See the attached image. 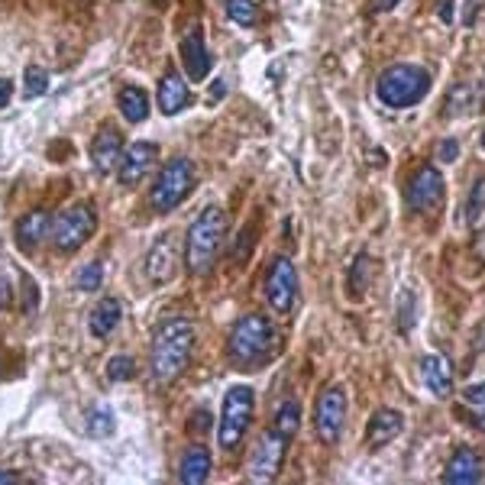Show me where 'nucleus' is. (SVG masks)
Listing matches in <instances>:
<instances>
[{
    "mask_svg": "<svg viewBox=\"0 0 485 485\" xmlns=\"http://www.w3.org/2000/svg\"><path fill=\"white\" fill-rule=\"evenodd\" d=\"M195 349V327L188 320H166L152 337V376L159 385H172L191 363Z\"/></svg>",
    "mask_w": 485,
    "mask_h": 485,
    "instance_id": "nucleus-1",
    "label": "nucleus"
},
{
    "mask_svg": "<svg viewBox=\"0 0 485 485\" xmlns=\"http://www.w3.org/2000/svg\"><path fill=\"white\" fill-rule=\"evenodd\" d=\"M275 347H279V330L266 314H246L233 324L230 334V359L240 369H262L272 363Z\"/></svg>",
    "mask_w": 485,
    "mask_h": 485,
    "instance_id": "nucleus-2",
    "label": "nucleus"
},
{
    "mask_svg": "<svg viewBox=\"0 0 485 485\" xmlns=\"http://www.w3.org/2000/svg\"><path fill=\"white\" fill-rule=\"evenodd\" d=\"M227 236V214L220 207H204L191 220L188 236H185V266L191 275H207L223 250Z\"/></svg>",
    "mask_w": 485,
    "mask_h": 485,
    "instance_id": "nucleus-3",
    "label": "nucleus"
},
{
    "mask_svg": "<svg viewBox=\"0 0 485 485\" xmlns=\"http://www.w3.org/2000/svg\"><path fill=\"white\" fill-rule=\"evenodd\" d=\"M427 91H431V75L421 65H392V69L382 71L379 84H376L379 100L385 107H395V110L421 104Z\"/></svg>",
    "mask_w": 485,
    "mask_h": 485,
    "instance_id": "nucleus-4",
    "label": "nucleus"
},
{
    "mask_svg": "<svg viewBox=\"0 0 485 485\" xmlns=\"http://www.w3.org/2000/svg\"><path fill=\"white\" fill-rule=\"evenodd\" d=\"M252 411H256V395H252L250 385H233L227 395H223V408H220V431H217V443L220 450H236L250 431Z\"/></svg>",
    "mask_w": 485,
    "mask_h": 485,
    "instance_id": "nucleus-5",
    "label": "nucleus"
},
{
    "mask_svg": "<svg viewBox=\"0 0 485 485\" xmlns=\"http://www.w3.org/2000/svg\"><path fill=\"white\" fill-rule=\"evenodd\" d=\"M195 182H197L195 162L178 156V159L166 162L162 172L156 175V185H152V191H149V204L159 214L175 211V207L182 204L185 197L195 191Z\"/></svg>",
    "mask_w": 485,
    "mask_h": 485,
    "instance_id": "nucleus-6",
    "label": "nucleus"
},
{
    "mask_svg": "<svg viewBox=\"0 0 485 485\" xmlns=\"http://www.w3.org/2000/svg\"><path fill=\"white\" fill-rule=\"evenodd\" d=\"M98 230V211L91 204H71L52 220V242L59 252H75Z\"/></svg>",
    "mask_w": 485,
    "mask_h": 485,
    "instance_id": "nucleus-7",
    "label": "nucleus"
},
{
    "mask_svg": "<svg viewBox=\"0 0 485 485\" xmlns=\"http://www.w3.org/2000/svg\"><path fill=\"white\" fill-rule=\"evenodd\" d=\"M289 443L291 437L279 427H269L256 443V453H252V462H250V479L252 482H272L279 476L281 462H285V453H289Z\"/></svg>",
    "mask_w": 485,
    "mask_h": 485,
    "instance_id": "nucleus-8",
    "label": "nucleus"
},
{
    "mask_svg": "<svg viewBox=\"0 0 485 485\" xmlns=\"http://www.w3.org/2000/svg\"><path fill=\"white\" fill-rule=\"evenodd\" d=\"M298 298V272L289 256H279L266 272V301L275 314H289Z\"/></svg>",
    "mask_w": 485,
    "mask_h": 485,
    "instance_id": "nucleus-9",
    "label": "nucleus"
},
{
    "mask_svg": "<svg viewBox=\"0 0 485 485\" xmlns=\"http://www.w3.org/2000/svg\"><path fill=\"white\" fill-rule=\"evenodd\" d=\"M347 421V392L340 385H330L320 392L318 408H314V431L324 443H337Z\"/></svg>",
    "mask_w": 485,
    "mask_h": 485,
    "instance_id": "nucleus-10",
    "label": "nucleus"
},
{
    "mask_svg": "<svg viewBox=\"0 0 485 485\" xmlns=\"http://www.w3.org/2000/svg\"><path fill=\"white\" fill-rule=\"evenodd\" d=\"M443 201V175L437 168H421L408 185V211L427 214Z\"/></svg>",
    "mask_w": 485,
    "mask_h": 485,
    "instance_id": "nucleus-11",
    "label": "nucleus"
},
{
    "mask_svg": "<svg viewBox=\"0 0 485 485\" xmlns=\"http://www.w3.org/2000/svg\"><path fill=\"white\" fill-rule=\"evenodd\" d=\"M156 156H159L156 143H133L129 149H123V159L117 166V178H120L123 188H133V185L143 182L156 166Z\"/></svg>",
    "mask_w": 485,
    "mask_h": 485,
    "instance_id": "nucleus-12",
    "label": "nucleus"
},
{
    "mask_svg": "<svg viewBox=\"0 0 485 485\" xmlns=\"http://www.w3.org/2000/svg\"><path fill=\"white\" fill-rule=\"evenodd\" d=\"M182 65L188 71L191 81H204L214 69V59L204 46V33L201 30H191L182 36Z\"/></svg>",
    "mask_w": 485,
    "mask_h": 485,
    "instance_id": "nucleus-13",
    "label": "nucleus"
},
{
    "mask_svg": "<svg viewBox=\"0 0 485 485\" xmlns=\"http://www.w3.org/2000/svg\"><path fill=\"white\" fill-rule=\"evenodd\" d=\"M123 159V137L117 127H104L91 143V162L98 175H110Z\"/></svg>",
    "mask_w": 485,
    "mask_h": 485,
    "instance_id": "nucleus-14",
    "label": "nucleus"
},
{
    "mask_svg": "<svg viewBox=\"0 0 485 485\" xmlns=\"http://www.w3.org/2000/svg\"><path fill=\"white\" fill-rule=\"evenodd\" d=\"M49 233H52V214L36 207V211H30L16 223V246L24 252H36Z\"/></svg>",
    "mask_w": 485,
    "mask_h": 485,
    "instance_id": "nucleus-15",
    "label": "nucleus"
},
{
    "mask_svg": "<svg viewBox=\"0 0 485 485\" xmlns=\"http://www.w3.org/2000/svg\"><path fill=\"white\" fill-rule=\"evenodd\" d=\"M421 382H424V388L433 398H447L453 392V366H450V359L440 357V353H427L421 359Z\"/></svg>",
    "mask_w": 485,
    "mask_h": 485,
    "instance_id": "nucleus-16",
    "label": "nucleus"
},
{
    "mask_svg": "<svg viewBox=\"0 0 485 485\" xmlns=\"http://www.w3.org/2000/svg\"><path fill=\"white\" fill-rule=\"evenodd\" d=\"M175 252L178 250H175V240L168 233L152 242L149 256H146V272H149V279L156 281V285H166V281L175 279V269H178Z\"/></svg>",
    "mask_w": 485,
    "mask_h": 485,
    "instance_id": "nucleus-17",
    "label": "nucleus"
},
{
    "mask_svg": "<svg viewBox=\"0 0 485 485\" xmlns=\"http://www.w3.org/2000/svg\"><path fill=\"white\" fill-rule=\"evenodd\" d=\"M402 414L392 408H379L376 414L369 417V424H366V443H369V450H382L388 447L398 433H402Z\"/></svg>",
    "mask_w": 485,
    "mask_h": 485,
    "instance_id": "nucleus-18",
    "label": "nucleus"
},
{
    "mask_svg": "<svg viewBox=\"0 0 485 485\" xmlns=\"http://www.w3.org/2000/svg\"><path fill=\"white\" fill-rule=\"evenodd\" d=\"M156 100H159V110L166 117H175L182 114L185 107L191 104V91H188V81H185L178 71H168V75H162L159 81V94H156Z\"/></svg>",
    "mask_w": 485,
    "mask_h": 485,
    "instance_id": "nucleus-19",
    "label": "nucleus"
},
{
    "mask_svg": "<svg viewBox=\"0 0 485 485\" xmlns=\"http://www.w3.org/2000/svg\"><path fill=\"white\" fill-rule=\"evenodd\" d=\"M443 479H447V482H453V485H472V482H479V479H482V462H479V456L472 453L470 447H460L453 456H450Z\"/></svg>",
    "mask_w": 485,
    "mask_h": 485,
    "instance_id": "nucleus-20",
    "label": "nucleus"
},
{
    "mask_svg": "<svg viewBox=\"0 0 485 485\" xmlns=\"http://www.w3.org/2000/svg\"><path fill=\"white\" fill-rule=\"evenodd\" d=\"M120 301L117 298H104V301H98V308L91 311V318H88V330H91L98 340H104V337H110L117 330V324H120Z\"/></svg>",
    "mask_w": 485,
    "mask_h": 485,
    "instance_id": "nucleus-21",
    "label": "nucleus"
},
{
    "mask_svg": "<svg viewBox=\"0 0 485 485\" xmlns=\"http://www.w3.org/2000/svg\"><path fill=\"white\" fill-rule=\"evenodd\" d=\"M117 107H120L123 120L143 123L149 117V94L137 88V84H123L120 94H117Z\"/></svg>",
    "mask_w": 485,
    "mask_h": 485,
    "instance_id": "nucleus-22",
    "label": "nucleus"
},
{
    "mask_svg": "<svg viewBox=\"0 0 485 485\" xmlns=\"http://www.w3.org/2000/svg\"><path fill=\"white\" fill-rule=\"evenodd\" d=\"M207 476H211V453H207L204 443H201V447H191L182 460L178 479H182L185 485H201V482H207Z\"/></svg>",
    "mask_w": 485,
    "mask_h": 485,
    "instance_id": "nucleus-23",
    "label": "nucleus"
},
{
    "mask_svg": "<svg viewBox=\"0 0 485 485\" xmlns=\"http://www.w3.org/2000/svg\"><path fill=\"white\" fill-rule=\"evenodd\" d=\"M223 7H227V16L233 20L236 26H256L259 24V7L252 0H223Z\"/></svg>",
    "mask_w": 485,
    "mask_h": 485,
    "instance_id": "nucleus-24",
    "label": "nucleus"
},
{
    "mask_svg": "<svg viewBox=\"0 0 485 485\" xmlns=\"http://www.w3.org/2000/svg\"><path fill=\"white\" fill-rule=\"evenodd\" d=\"M107 382H127L137 376V359L129 357V353H117V357L107 359V369H104Z\"/></svg>",
    "mask_w": 485,
    "mask_h": 485,
    "instance_id": "nucleus-25",
    "label": "nucleus"
},
{
    "mask_svg": "<svg viewBox=\"0 0 485 485\" xmlns=\"http://www.w3.org/2000/svg\"><path fill=\"white\" fill-rule=\"evenodd\" d=\"M46 91H49V75H46V69H39V65H30V69H26V75H24V98L36 100V98H43Z\"/></svg>",
    "mask_w": 485,
    "mask_h": 485,
    "instance_id": "nucleus-26",
    "label": "nucleus"
},
{
    "mask_svg": "<svg viewBox=\"0 0 485 485\" xmlns=\"http://www.w3.org/2000/svg\"><path fill=\"white\" fill-rule=\"evenodd\" d=\"M275 427L295 440L298 427H301V408H298V402H285L279 411H275Z\"/></svg>",
    "mask_w": 485,
    "mask_h": 485,
    "instance_id": "nucleus-27",
    "label": "nucleus"
},
{
    "mask_svg": "<svg viewBox=\"0 0 485 485\" xmlns=\"http://www.w3.org/2000/svg\"><path fill=\"white\" fill-rule=\"evenodd\" d=\"M117 427L114 414H110V408H94L91 414H88V433L91 437H110Z\"/></svg>",
    "mask_w": 485,
    "mask_h": 485,
    "instance_id": "nucleus-28",
    "label": "nucleus"
},
{
    "mask_svg": "<svg viewBox=\"0 0 485 485\" xmlns=\"http://www.w3.org/2000/svg\"><path fill=\"white\" fill-rule=\"evenodd\" d=\"M100 281H104V266H100V262H88V266L78 272V289L81 291H98Z\"/></svg>",
    "mask_w": 485,
    "mask_h": 485,
    "instance_id": "nucleus-29",
    "label": "nucleus"
},
{
    "mask_svg": "<svg viewBox=\"0 0 485 485\" xmlns=\"http://www.w3.org/2000/svg\"><path fill=\"white\" fill-rule=\"evenodd\" d=\"M482 204H485V182H476V188H472V195H470V207H466V220H470V223H479Z\"/></svg>",
    "mask_w": 485,
    "mask_h": 485,
    "instance_id": "nucleus-30",
    "label": "nucleus"
},
{
    "mask_svg": "<svg viewBox=\"0 0 485 485\" xmlns=\"http://www.w3.org/2000/svg\"><path fill=\"white\" fill-rule=\"evenodd\" d=\"M479 10H485V0H462V14H460L462 26H472V24H476Z\"/></svg>",
    "mask_w": 485,
    "mask_h": 485,
    "instance_id": "nucleus-31",
    "label": "nucleus"
},
{
    "mask_svg": "<svg viewBox=\"0 0 485 485\" xmlns=\"http://www.w3.org/2000/svg\"><path fill=\"white\" fill-rule=\"evenodd\" d=\"M414 324V295H402V314H398V327L402 330H408V327Z\"/></svg>",
    "mask_w": 485,
    "mask_h": 485,
    "instance_id": "nucleus-32",
    "label": "nucleus"
},
{
    "mask_svg": "<svg viewBox=\"0 0 485 485\" xmlns=\"http://www.w3.org/2000/svg\"><path fill=\"white\" fill-rule=\"evenodd\" d=\"M207 424H211V414H207L204 408H201V411H195V414H191L188 433H195V437H197V427H201V433H204V431H207Z\"/></svg>",
    "mask_w": 485,
    "mask_h": 485,
    "instance_id": "nucleus-33",
    "label": "nucleus"
},
{
    "mask_svg": "<svg viewBox=\"0 0 485 485\" xmlns=\"http://www.w3.org/2000/svg\"><path fill=\"white\" fill-rule=\"evenodd\" d=\"M462 398L470 404H485V382H479V385H470L466 392H462Z\"/></svg>",
    "mask_w": 485,
    "mask_h": 485,
    "instance_id": "nucleus-34",
    "label": "nucleus"
},
{
    "mask_svg": "<svg viewBox=\"0 0 485 485\" xmlns=\"http://www.w3.org/2000/svg\"><path fill=\"white\" fill-rule=\"evenodd\" d=\"M456 149H460V143H456V139H443V143H440V159L453 162L456 159Z\"/></svg>",
    "mask_w": 485,
    "mask_h": 485,
    "instance_id": "nucleus-35",
    "label": "nucleus"
},
{
    "mask_svg": "<svg viewBox=\"0 0 485 485\" xmlns=\"http://www.w3.org/2000/svg\"><path fill=\"white\" fill-rule=\"evenodd\" d=\"M10 304H14V291H10V281L0 275V311L10 308Z\"/></svg>",
    "mask_w": 485,
    "mask_h": 485,
    "instance_id": "nucleus-36",
    "label": "nucleus"
},
{
    "mask_svg": "<svg viewBox=\"0 0 485 485\" xmlns=\"http://www.w3.org/2000/svg\"><path fill=\"white\" fill-rule=\"evenodd\" d=\"M10 98H14V81H7V78H0V110L10 104Z\"/></svg>",
    "mask_w": 485,
    "mask_h": 485,
    "instance_id": "nucleus-37",
    "label": "nucleus"
},
{
    "mask_svg": "<svg viewBox=\"0 0 485 485\" xmlns=\"http://www.w3.org/2000/svg\"><path fill=\"white\" fill-rule=\"evenodd\" d=\"M437 14H440V20H443V24H453V0H440Z\"/></svg>",
    "mask_w": 485,
    "mask_h": 485,
    "instance_id": "nucleus-38",
    "label": "nucleus"
},
{
    "mask_svg": "<svg viewBox=\"0 0 485 485\" xmlns=\"http://www.w3.org/2000/svg\"><path fill=\"white\" fill-rule=\"evenodd\" d=\"M223 91H227V81H214L211 91H207V100H211V104H217L220 94H223Z\"/></svg>",
    "mask_w": 485,
    "mask_h": 485,
    "instance_id": "nucleus-39",
    "label": "nucleus"
},
{
    "mask_svg": "<svg viewBox=\"0 0 485 485\" xmlns=\"http://www.w3.org/2000/svg\"><path fill=\"white\" fill-rule=\"evenodd\" d=\"M472 252H476V259H482V262H485V230H479V233H476V242H472Z\"/></svg>",
    "mask_w": 485,
    "mask_h": 485,
    "instance_id": "nucleus-40",
    "label": "nucleus"
},
{
    "mask_svg": "<svg viewBox=\"0 0 485 485\" xmlns=\"http://www.w3.org/2000/svg\"><path fill=\"white\" fill-rule=\"evenodd\" d=\"M398 0H372V10H392Z\"/></svg>",
    "mask_w": 485,
    "mask_h": 485,
    "instance_id": "nucleus-41",
    "label": "nucleus"
},
{
    "mask_svg": "<svg viewBox=\"0 0 485 485\" xmlns=\"http://www.w3.org/2000/svg\"><path fill=\"white\" fill-rule=\"evenodd\" d=\"M472 424H476L479 431H485V404H479V414L472 417Z\"/></svg>",
    "mask_w": 485,
    "mask_h": 485,
    "instance_id": "nucleus-42",
    "label": "nucleus"
},
{
    "mask_svg": "<svg viewBox=\"0 0 485 485\" xmlns=\"http://www.w3.org/2000/svg\"><path fill=\"white\" fill-rule=\"evenodd\" d=\"M0 482H20V472H0Z\"/></svg>",
    "mask_w": 485,
    "mask_h": 485,
    "instance_id": "nucleus-43",
    "label": "nucleus"
},
{
    "mask_svg": "<svg viewBox=\"0 0 485 485\" xmlns=\"http://www.w3.org/2000/svg\"><path fill=\"white\" fill-rule=\"evenodd\" d=\"M482 152H485V133H482Z\"/></svg>",
    "mask_w": 485,
    "mask_h": 485,
    "instance_id": "nucleus-44",
    "label": "nucleus"
},
{
    "mask_svg": "<svg viewBox=\"0 0 485 485\" xmlns=\"http://www.w3.org/2000/svg\"><path fill=\"white\" fill-rule=\"evenodd\" d=\"M159 4H166V0H159Z\"/></svg>",
    "mask_w": 485,
    "mask_h": 485,
    "instance_id": "nucleus-45",
    "label": "nucleus"
}]
</instances>
